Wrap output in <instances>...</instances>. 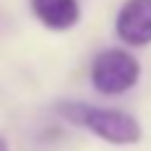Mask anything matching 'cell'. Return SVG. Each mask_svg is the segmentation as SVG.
I'll use <instances>...</instances> for the list:
<instances>
[{"label":"cell","mask_w":151,"mask_h":151,"mask_svg":"<svg viewBox=\"0 0 151 151\" xmlns=\"http://www.w3.org/2000/svg\"><path fill=\"white\" fill-rule=\"evenodd\" d=\"M55 113L63 121L78 129H88L91 134L113 146H131L141 141V124L131 113L119 108L88 106L83 101H60L55 103Z\"/></svg>","instance_id":"6da1fadb"},{"label":"cell","mask_w":151,"mask_h":151,"mask_svg":"<svg viewBox=\"0 0 151 151\" xmlns=\"http://www.w3.org/2000/svg\"><path fill=\"white\" fill-rule=\"evenodd\" d=\"M116 33L129 45L151 43V0H126L116 15Z\"/></svg>","instance_id":"3957f363"},{"label":"cell","mask_w":151,"mask_h":151,"mask_svg":"<svg viewBox=\"0 0 151 151\" xmlns=\"http://www.w3.org/2000/svg\"><path fill=\"white\" fill-rule=\"evenodd\" d=\"M0 151H8V144H5V139L0 136Z\"/></svg>","instance_id":"5b68a950"},{"label":"cell","mask_w":151,"mask_h":151,"mask_svg":"<svg viewBox=\"0 0 151 151\" xmlns=\"http://www.w3.org/2000/svg\"><path fill=\"white\" fill-rule=\"evenodd\" d=\"M30 8L35 18L50 30H68L81 18L78 0H30Z\"/></svg>","instance_id":"277c9868"},{"label":"cell","mask_w":151,"mask_h":151,"mask_svg":"<svg viewBox=\"0 0 151 151\" xmlns=\"http://www.w3.org/2000/svg\"><path fill=\"white\" fill-rule=\"evenodd\" d=\"M141 76V65L129 50L108 48L93 58L91 65V83L103 96H119L136 86Z\"/></svg>","instance_id":"7a4b0ae2"}]
</instances>
